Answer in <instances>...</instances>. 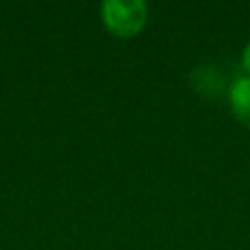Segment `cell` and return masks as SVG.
I'll return each instance as SVG.
<instances>
[{
	"label": "cell",
	"instance_id": "6da1fadb",
	"mask_svg": "<svg viewBox=\"0 0 250 250\" xmlns=\"http://www.w3.org/2000/svg\"><path fill=\"white\" fill-rule=\"evenodd\" d=\"M105 23L119 33L137 31L146 18V4L143 0H105L102 4Z\"/></svg>",
	"mask_w": 250,
	"mask_h": 250
},
{
	"label": "cell",
	"instance_id": "3957f363",
	"mask_svg": "<svg viewBox=\"0 0 250 250\" xmlns=\"http://www.w3.org/2000/svg\"><path fill=\"white\" fill-rule=\"evenodd\" d=\"M242 59H244V64H246V68L250 70V41H248V45L244 47V55H242Z\"/></svg>",
	"mask_w": 250,
	"mask_h": 250
},
{
	"label": "cell",
	"instance_id": "7a4b0ae2",
	"mask_svg": "<svg viewBox=\"0 0 250 250\" xmlns=\"http://www.w3.org/2000/svg\"><path fill=\"white\" fill-rule=\"evenodd\" d=\"M230 102L234 111L250 125V74L238 76L230 88Z\"/></svg>",
	"mask_w": 250,
	"mask_h": 250
}]
</instances>
